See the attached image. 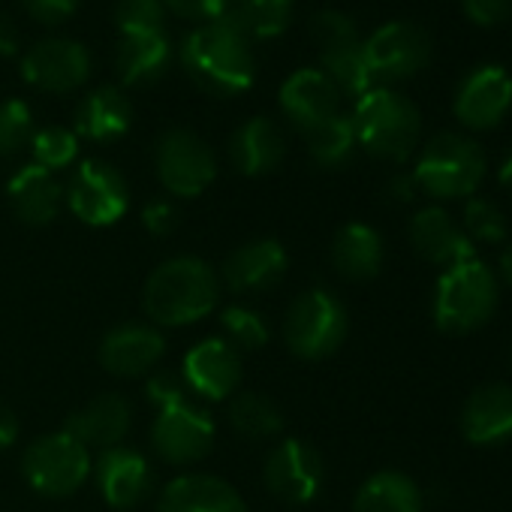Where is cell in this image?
<instances>
[{
  "label": "cell",
  "mask_w": 512,
  "mask_h": 512,
  "mask_svg": "<svg viewBox=\"0 0 512 512\" xmlns=\"http://www.w3.org/2000/svg\"><path fill=\"white\" fill-rule=\"evenodd\" d=\"M187 76L208 94L235 97L244 94L256 79V58L247 34L223 13L211 22L196 25L178 49Z\"/></svg>",
  "instance_id": "6da1fadb"
},
{
  "label": "cell",
  "mask_w": 512,
  "mask_h": 512,
  "mask_svg": "<svg viewBox=\"0 0 512 512\" xmlns=\"http://www.w3.org/2000/svg\"><path fill=\"white\" fill-rule=\"evenodd\" d=\"M220 302L217 272L199 256H172L145 284V314L157 326H190L205 320Z\"/></svg>",
  "instance_id": "7a4b0ae2"
},
{
  "label": "cell",
  "mask_w": 512,
  "mask_h": 512,
  "mask_svg": "<svg viewBox=\"0 0 512 512\" xmlns=\"http://www.w3.org/2000/svg\"><path fill=\"white\" fill-rule=\"evenodd\" d=\"M356 145L380 160H407L419 142V109L392 88H371L350 115Z\"/></svg>",
  "instance_id": "3957f363"
},
{
  "label": "cell",
  "mask_w": 512,
  "mask_h": 512,
  "mask_svg": "<svg viewBox=\"0 0 512 512\" xmlns=\"http://www.w3.org/2000/svg\"><path fill=\"white\" fill-rule=\"evenodd\" d=\"M497 308V278L482 260L446 269L434 290V323L440 332L464 335L491 320Z\"/></svg>",
  "instance_id": "277c9868"
},
{
  "label": "cell",
  "mask_w": 512,
  "mask_h": 512,
  "mask_svg": "<svg viewBox=\"0 0 512 512\" xmlns=\"http://www.w3.org/2000/svg\"><path fill=\"white\" fill-rule=\"evenodd\" d=\"M485 178L482 148L458 133H437L419 154L413 181L434 199L473 196Z\"/></svg>",
  "instance_id": "5b68a950"
},
{
  "label": "cell",
  "mask_w": 512,
  "mask_h": 512,
  "mask_svg": "<svg viewBox=\"0 0 512 512\" xmlns=\"http://www.w3.org/2000/svg\"><path fill=\"white\" fill-rule=\"evenodd\" d=\"M347 308L329 290L302 293L284 320V341L299 359H326L347 338Z\"/></svg>",
  "instance_id": "8992f818"
},
{
  "label": "cell",
  "mask_w": 512,
  "mask_h": 512,
  "mask_svg": "<svg viewBox=\"0 0 512 512\" xmlns=\"http://www.w3.org/2000/svg\"><path fill=\"white\" fill-rule=\"evenodd\" d=\"M151 446L169 464L199 461L214 446V419L202 404L193 401L190 392L172 395L169 401L157 404Z\"/></svg>",
  "instance_id": "52a82bcc"
},
{
  "label": "cell",
  "mask_w": 512,
  "mask_h": 512,
  "mask_svg": "<svg viewBox=\"0 0 512 512\" xmlns=\"http://www.w3.org/2000/svg\"><path fill=\"white\" fill-rule=\"evenodd\" d=\"M28 482L46 497H70L91 476V452L67 431L37 437L22 458Z\"/></svg>",
  "instance_id": "ba28073f"
},
{
  "label": "cell",
  "mask_w": 512,
  "mask_h": 512,
  "mask_svg": "<svg viewBox=\"0 0 512 512\" xmlns=\"http://www.w3.org/2000/svg\"><path fill=\"white\" fill-rule=\"evenodd\" d=\"M154 166L160 184L181 199L205 193L217 175L214 151L205 145V139H199L193 130L184 127H172L160 136L154 151Z\"/></svg>",
  "instance_id": "9c48e42d"
},
{
  "label": "cell",
  "mask_w": 512,
  "mask_h": 512,
  "mask_svg": "<svg viewBox=\"0 0 512 512\" xmlns=\"http://www.w3.org/2000/svg\"><path fill=\"white\" fill-rule=\"evenodd\" d=\"M64 202L82 223L112 226L130 205V187L112 163L82 160L64 190Z\"/></svg>",
  "instance_id": "30bf717a"
},
{
  "label": "cell",
  "mask_w": 512,
  "mask_h": 512,
  "mask_svg": "<svg viewBox=\"0 0 512 512\" xmlns=\"http://www.w3.org/2000/svg\"><path fill=\"white\" fill-rule=\"evenodd\" d=\"M91 76V52L73 37L37 40L22 58V79L49 94H70Z\"/></svg>",
  "instance_id": "8fae6325"
},
{
  "label": "cell",
  "mask_w": 512,
  "mask_h": 512,
  "mask_svg": "<svg viewBox=\"0 0 512 512\" xmlns=\"http://www.w3.org/2000/svg\"><path fill=\"white\" fill-rule=\"evenodd\" d=\"M362 52L374 82H398L416 76L428 64L431 40L413 22H389L362 43Z\"/></svg>",
  "instance_id": "7c38bea8"
},
{
  "label": "cell",
  "mask_w": 512,
  "mask_h": 512,
  "mask_svg": "<svg viewBox=\"0 0 512 512\" xmlns=\"http://www.w3.org/2000/svg\"><path fill=\"white\" fill-rule=\"evenodd\" d=\"M266 485L284 503H311L323 488V458L299 437L281 440L266 461Z\"/></svg>",
  "instance_id": "4fadbf2b"
},
{
  "label": "cell",
  "mask_w": 512,
  "mask_h": 512,
  "mask_svg": "<svg viewBox=\"0 0 512 512\" xmlns=\"http://www.w3.org/2000/svg\"><path fill=\"white\" fill-rule=\"evenodd\" d=\"M181 380L190 395L205 401L232 398L241 383V353L226 338H205L187 350Z\"/></svg>",
  "instance_id": "5bb4252c"
},
{
  "label": "cell",
  "mask_w": 512,
  "mask_h": 512,
  "mask_svg": "<svg viewBox=\"0 0 512 512\" xmlns=\"http://www.w3.org/2000/svg\"><path fill=\"white\" fill-rule=\"evenodd\" d=\"M287 250L278 238H256L232 250L223 263V284L235 296H256L278 287L287 275Z\"/></svg>",
  "instance_id": "9a60e30c"
},
{
  "label": "cell",
  "mask_w": 512,
  "mask_h": 512,
  "mask_svg": "<svg viewBox=\"0 0 512 512\" xmlns=\"http://www.w3.org/2000/svg\"><path fill=\"white\" fill-rule=\"evenodd\" d=\"M512 106V76L503 67L473 70L455 94V118L470 130L497 127Z\"/></svg>",
  "instance_id": "2e32d148"
},
{
  "label": "cell",
  "mask_w": 512,
  "mask_h": 512,
  "mask_svg": "<svg viewBox=\"0 0 512 512\" xmlns=\"http://www.w3.org/2000/svg\"><path fill=\"white\" fill-rule=\"evenodd\" d=\"M278 100H281L284 115L302 133H311L314 127H320L323 121L338 115L341 94H338V88L332 85V79L323 70L302 67L293 76H287V82L281 85Z\"/></svg>",
  "instance_id": "e0dca14e"
},
{
  "label": "cell",
  "mask_w": 512,
  "mask_h": 512,
  "mask_svg": "<svg viewBox=\"0 0 512 512\" xmlns=\"http://www.w3.org/2000/svg\"><path fill=\"white\" fill-rule=\"evenodd\" d=\"M166 353L160 329L148 323H124L112 329L100 344V362L115 377H142L157 368Z\"/></svg>",
  "instance_id": "ac0fdd59"
},
{
  "label": "cell",
  "mask_w": 512,
  "mask_h": 512,
  "mask_svg": "<svg viewBox=\"0 0 512 512\" xmlns=\"http://www.w3.org/2000/svg\"><path fill=\"white\" fill-rule=\"evenodd\" d=\"M94 476L106 503L115 509H133L151 491V464L139 449L130 446L106 449L94 467Z\"/></svg>",
  "instance_id": "d6986e66"
},
{
  "label": "cell",
  "mask_w": 512,
  "mask_h": 512,
  "mask_svg": "<svg viewBox=\"0 0 512 512\" xmlns=\"http://www.w3.org/2000/svg\"><path fill=\"white\" fill-rule=\"evenodd\" d=\"M410 241L422 260L452 269L464 260H473V241L467 232L437 205L422 208L410 220Z\"/></svg>",
  "instance_id": "ffe728a7"
},
{
  "label": "cell",
  "mask_w": 512,
  "mask_h": 512,
  "mask_svg": "<svg viewBox=\"0 0 512 512\" xmlns=\"http://www.w3.org/2000/svg\"><path fill=\"white\" fill-rule=\"evenodd\" d=\"M133 422V410L130 401L124 395H100L94 401H88L85 407H79L76 413H70L64 431L73 434L88 452L91 449H115L121 446V440L127 437Z\"/></svg>",
  "instance_id": "44dd1931"
},
{
  "label": "cell",
  "mask_w": 512,
  "mask_h": 512,
  "mask_svg": "<svg viewBox=\"0 0 512 512\" xmlns=\"http://www.w3.org/2000/svg\"><path fill=\"white\" fill-rule=\"evenodd\" d=\"M461 434L476 446L512 440V386H479L461 407Z\"/></svg>",
  "instance_id": "7402d4cb"
},
{
  "label": "cell",
  "mask_w": 512,
  "mask_h": 512,
  "mask_svg": "<svg viewBox=\"0 0 512 512\" xmlns=\"http://www.w3.org/2000/svg\"><path fill=\"white\" fill-rule=\"evenodd\" d=\"M157 512H247V506L226 479L211 473H184L163 488Z\"/></svg>",
  "instance_id": "603a6c76"
},
{
  "label": "cell",
  "mask_w": 512,
  "mask_h": 512,
  "mask_svg": "<svg viewBox=\"0 0 512 512\" xmlns=\"http://www.w3.org/2000/svg\"><path fill=\"white\" fill-rule=\"evenodd\" d=\"M287 151L284 133L278 130V124L266 115H256L250 121H244L232 139H229V160L241 175H269L281 166Z\"/></svg>",
  "instance_id": "cb8c5ba5"
},
{
  "label": "cell",
  "mask_w": 512,
  "mask_h": 512,
  "mask_svg": "<svg viewBox=\"0 0 512 512\" xmlns=\"http://www.w3.org/2000/svg\"><path fill=\"white\" fill-rule=\"evenodd\" d=\"M7 196H10V205L19 214V220H25L28 226L52 223L64 205V187L58 184V178L52 172H46L37 163L22 166L10 178Z\"/></svg>",
  "instance_id": "d4e9b609"
},
{
  "label": "cell",
  "mask_w": 512,
  "mask_h": 512,
  "mask_svg": "<svg viewBox=\"0 0 512 512\" xmlns=\"http://www.w3.org/2000/svg\"><path fill=\"white\" fill-rule=\"evenodd\" d=\"M133 124V106L124 91L115 85L94 88L82 103L76 106V136H85L91 142H115L121 139Z\"/></svg>",
  "instance_id": "484cf974"
},
{
  "label": "cell",
  "mask_w": 512,
  "mask_h": 512,
  "mask_svg": "<svg viewBox=\"0 0 512 512\" xmlns=\"http://www.w3.org/2000/svg\"><path fill=\"white\" fill-rule=\"evenodd\" d=\"M172 58V43L166 28L163 31H139V34H118L115 49V70L124 85L154 82L166 73Z\"/></svg>",
  "instance_id": "4316f807"
},
{
  "label": "cell",
  "mask_w": 512,
  "mask_h": 512,
  "mask_svg": "<svg viewBox=\"0 0 512 512\" xmlns=\"http://www.w3.org/2000/svg\"><path fill=\"white\" fill-rule=\"evenodd\" d=\"M332 263L347 281H371L383 266V238L368 223H347L332 244Z\"/></svg>",
  "instance_id": "83f0119b"
},
{
  "label": "cell",
  "mask_w": 512,
  "mask_h": 512,
  "mask_svg": "<svg viewBox=\"0 0 512 512\" xmlns=\"http://www.w3.org/2000/svg\"><path fill=\"white\" fill-rule=\"evenodd\" d=\"M353 512H422V491L407 473L380 470L356 491Z\"/></svg>",
  "instance_id": "f1b7e54d"
},
{
  "label": "cell",
  "mask_w": 512,
  "mask_h": 512,
  "mask_svg": "<svg viewBox=\"0 0 512 512\" xmlns=\"http://www.w3.org/2000/svg\"><path fill=\"white\" fill-rule=\"evenodd\" d=\"M226 16L247 34V40H275L293 22V0H229Z\"/></svg>",
  "instance_id": "f546056e"
},
{
  "label": "cell",
  "mask_w": 512,
  "mask_h": 512,
  "mask_svg": "<svg viewBox=\"0 0 512 512\" xmlns=\"http://www.w3.org/2000/svg\"><path fill=\"white\" fill-rule=\"evenodd\" d=\"M229 425L247 440H269L284 431V413L260 392H235L229 401Z\"/></svg>",
  "instance_id": "4dcf8cb0"
},
{
  "label": "cell",
  "mask_w": 512,
  "mask_h": 512,
  "mask_svg": "<svg viewBox=\"0 0 512 512\" xmlns=\"http://www.w3.org/2000/svg\"><path fill=\"white\" fill-rule=\"evenodd\" d=\"M323 58V73L332 79V85L338 88V94H347V97H365L371 88H377L374 82V73L365 61V52H362V43H350V46H341V49H332V52H320Z\"/></svg>",
  "instance_id": "1f68e13d"
},
{
  "label": "cell",
  "mask_w": 512,
  "mask_h": 512,
  "mask_svg": "<svg viewBox=\"0 0 512 512\" xmlns=\"http://www.w3.org/2000/svg\"><path fill=\"white\" fill-rule=\"evenodd\" d=\"M308 139V154L317 166L323 169H338L344 166L353 151H356V130L350 115H332L329 121H323L320 127H314L311 133H305Z\"/></svg>",
  "instance_id": "d6a6232c"
},
{
  "label": "cell",
  "mask_w": 512,
  "mask_h": 512,
  "mask_svg": "<svg viewBox=\"0 0 512 512\" xmlns=\"http://www.w3.org/2000/svg\"><path fill=\"white\" fill-rule=\"evenodd\" d=\"M220 326L226 332V341L241 353V350H260L269 344V323L266 317L256 311V308H247V305H229L220 311Z\"/></svg>",
  "instance_id": "836d02e7"
},
{
  "label": "cell",
  "mask_w": 512,
  "mask_h": 512,
  "mask_svg": "<svg viewBox=\"0 0 512 512\" xmlns=\"http://www.w3.org/2000/svg\"><path fill=\"white\" fill-rule=\"evenodd\" d=\"M31 154L34 163L46 172L67 169L79 157V136L67 127H43L31 139Z\"/></svg>",
  "instance_id": "e575fe53"
},
{
  "label": "cell",
  "mask_w": 512,
  "mask_h": 512,
  "mask_svg": "<svg viewBox=\"0 0 512 512\" xmlns=\"http://www.w3.org/2000/svg\"><path fill=\"white\" fill-rule=\"evenodd\" d=\"M34 112L25 100L10 97L0 103V157H16L34 139Z\"/></svg>",
  "instance_id": "d590c367"
},
{
  "label": "cell",
  "mask_w": 512,
  "mask_h": 512,
  "mask_svg": "<svg viewBox=\"0 0 512 512\" xmlns=\"http://www.w3.org/2000/svg\"><path fill=\"white\" fill-rule=\"evenodd\" d=\"M461 229L467 232L470 241H482V244H500L509 232L503 211L491 199H482V196H470L464 202V226Z\"/></svg>",
  "instance_id": "8d00e7d4"
},
{
  "label": "cell",
  "mask_w": 512,
  "mask_h": 512,
  "mask_svg": "<svg viewBox=\"0 0 512 512\" xmlns=\"http://www.w3.org/2000/svg\"><path fill=\"white\" fill-rule=\"evenodd\" d=\"M112 16H115L118 34L163 31L166 7H163V0H118Z\"/></svg>",
  "instance_id": "74e56055"
},
{
  "label": "cell",
  "mask_w": 512,
  "mask_h": 512,
  "mask_svg": "<svg viewBox=\"0 0 512 512\" xmlns=\"http://www.w3.org/2000/svg\"><path fill=\"white\" fill-rule=\"evenodd\" d=\"M311 37L320 46V52H332L350 43H359L356 22L341 10H320L311 16Z\"/></svg>",
  "instance_id": "f35d334b"
},
{
  "label": "cell",
  "mask_w": 512,
  "mask_h": 512,
  "mask_svg": "<svg viewBox=\"0 0 512 512\" xmlns=\"http://www.w3.org/2000/svg\"><path fill=\"white\" fill-rule=\"evenodd\" d=\"M461 10L479 28H497L512 19V0H461Z\"/></svg>",
  "instance_id": "ab89813d"
},
{
  "label": "cell",
  "mask_w": 512,
  "mask_h": 512,
  "mask_svg": "<svg viewBox=\"0 0 512 512\" xmlns=\"http://www.w3.org/2000/svg\"><path fill=\"white\" fill-rule=\"evenodd\" d=\"M163 7L181 19H193L202 25V22L223 16L229 10V0H163Z\"/></svg>",
  "instance_id": "60d3db41"
},
{
  "label": "cell",
  "mask_w": 512,
  "mask_h": 512,
  "mask_svg": "<svg viewBox=\"0 0 512 512\" xmlns=\"http://www.w3.org/2000/svg\"><path fill=\"white\" fill-rule=\"evenodd\" d=\"M142 226H145L151 235H157V238L175 232V226H178V211H175V205H172L169 199H154V202H148V205L142 208Z\"/></svg>",
  "instance_id": "b9f144b4"
},
{
  "label": "cell",
  "mask_w": 512,
  "mask_h": 512,
  "mask_svg": "<svg viewBox=\"0 0 512 512\" xmlns=\"http://www.w3.org/2000/svg\"><path fill=\"white\" fill-rule=\"evenodd\" d=\"M25 10L43 22V25H58L67 16H73V10L79 7V0H22Z\"/></svg>",
  "instance_id": "7bdbcfd3"
},
{
  "label": "cell",
  "mask_w": 512,
  "mask_h": 512,
  "mask_svg": "<svg viewBox=\"0 0 512 512\" xmlns=\"http://www.w3.org/2000/svg\"><path fill=\"white\" fill-rule=\"evenodd\" d=\"M416 181H413V175H395L389 184H386V196L392 199V202H401V205H407L413 196H416Z\"/></svg>",
  "instance_id": "ee69618b"
},
{
  "label": "cell",
  "mask_w": 512,
  "mask_h": 512,
  "mask_svg": "<svg viewBox=\"0 0 512 512\" xmlns=\"http://www.w3.org/2000/svg\"><path fill=\"white\" fill-rule=\"evenodd\" d=\"M19 52V28L7 13H0V58H10Z\"/></svg>",
  "instance_id": "f6af8a7d"
},
{
  "label": "cell",
  "mask_w": 512,
  "mask_h": 512,
  "mask_svg": "<svg viewBox=\"0 0 512 512\" xmlns=\"http://www.w3.org/2000/svg\"><path fill=\"white\" fill-rule=\"evenodd\" d=\"M16 437H19V419H16V413L4 401H0V449L13 446Z\"/></svg>",
  "instance_id": "bcb514c9"
},
{
  "label": "cell",
  "mask_w": 512,
  "mask_h": 512,
  "mask_svg": "<svg viewBox=\"0 0 512 512\" xmlns=\"http://www.w3.org/2000/svg\"><path fill=\"white\" fill-rule=\"evenodd\" d=\"M500 275H503V281L512 287V241L503 247V253H500Z\"/></svg>",
  "instance_id": "7dc6e473"
},
{
  "label": "cell",
  "mask_w": 512,
  "mask_h": 512,
  "mask_svg": "<svg viewBox=\"0 0 512 512\" xmlns=\"http://www.w3.org/2000/svg\"><path fill=\"white\" fill-rule=\"evenodd\" d=\"M497 178H500V184L512 193V154L503 160V166H500V172H497Z\"/></svg>",
  "instance_id": "c3c4849f"
}]
</instances>
